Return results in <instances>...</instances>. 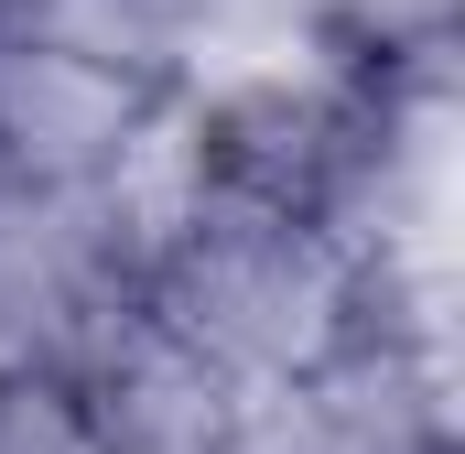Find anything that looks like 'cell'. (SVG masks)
I'll return each instance as SVG.
<instances>
[{"mask_svg":"<svg viewBox=\"0 0 465 454\" xmlns=\"http://www.w3.org/2000/svg\"><path fill=\"white\" fill-rule=\"evenodd\" d=\"M141 303L184 346H206L238 390H282L368 336V249L314 217H260V206L195 195L152 238Z\"/></svg>","mask_w":465,"mask_h":454,"instance_id":"cell-1","label":"cell"},{"mask_svg":"<svg viewBox=\"0 0 465 454\" xmlns=\"http://www.w3.org/2000/svg\"><path fill=\"white\" fill-rule=\"evenodd\" d=\"M173 109L163 76H130L109 54H76L54 33L0 22V184H109L119 163L152 141V119Z\"/></svg>","mask_w":465,"mask_h":454,"instance_id":"cell-2","label":"cell"},{"mask_svg":"<svg viewBox=\"0 0 465 454\" xmlns=\"http://www.w3.org/2000/svg\"><path fill=\"white\" fill-rule=\"evenodd\" d=\"M292 33L368 87H455L465 0H292Z\"/></svg>","mask_w":465,"mask_h":454,"instance_id":"cell-3","label":"cell"},{"mask_svg":"<svg viewBox=\"0 0 465 454\" xmlns=\"http://www.w3.org/2000/svg\"><path fill=\"white\" fill-rule=\"evenodd\" d=\"M0 22L54 33V44H76V54H109V65H130V76L184 87L195 33H206V0H0Z\"/></svg>","mask_w":465,"mask_h":454,"instance_id":"cell-4","label":"cell"},{"mask_svg":"<svg viewBox=\"0 0 465 454\" xmlns=\"http://www.w3.org/2000/svg\"><path fill=\"white\" fill-rule=\"evenodd\" d=\"M0 454H119V433L65 357H22L0 368Z\"/></svg>","mask_w":465,"mask_h":454,"instance_id":"cell-5","label":"cell"}]
</instances>
